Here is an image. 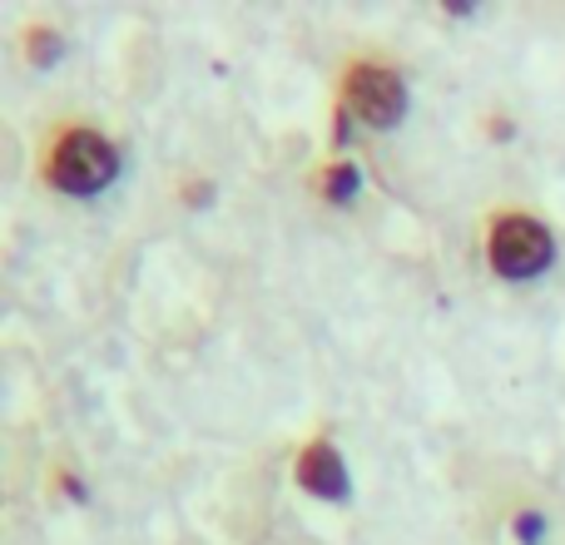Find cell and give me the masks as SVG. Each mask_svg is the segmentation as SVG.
Here are the masks:
<instances>
[{"label": "cell", "mask_w": 565, "mask_h": 545, "mask_svg": "<svg viewBox=\"0 0 565 545\" xmlns=\"http://www.w3.org/2000/svg\"><path fill=\"white\" fill-rule=\"evenodd\" d=\"M115 174H119V154L95 135V129H70V135L55 145V154H50V179H55V189L79 194V199L109 189Z\"/></svg>", "instance_id": "6da1fadb"}, {"label": "cell", "mask_w": 565, "mask_h": 545, "mask_svg": "<svg viewBox=\"0 0 565 545\" xmlns=\"http://www.w3.org/2000/svg\"><path fill=\"white\" fill-rule=\"evenodd\" d=\"M551 264H556V238L551 228H541L536 218L526 214H507L497 228H491V268L511 282L541 278Z\"/></svg>", "instance_id": "7a4b0ae2"}, {"label": "cell", "mask_w": 565, "mask_h": 545, "mask_svg": "<svg viewBox=\"0 0 565 545\" xmlns=\"http://www.w3.org/2000/svg\"><path fill=\"white\" fill-rule=\"evenodd\" d=\"M348 99H352L362 125H372V129H392L402 115H407V85H402V75H392V70H382V65L352 70Z\"/></svg>", "instance_id": "3957f363"}, {"label": "cell", "mask_w": 565, "mask_h": 545, "mask_svg": "<svg viewBox=\"0 0 565 545\" xmlns=\"http://www.w3.org/2000/svg\"><path fill=\"white\" fill-rule=\"evenodd\" d=\"M298 481L312 491V496H322V501H342V496H348V467H342V457L332 451V441H312V447L302 451Z\"/></svg>", "instance_id": "277c9868"}, {"label": "cell", "mask_w": 565, "mask_h": 545, "mask_svg": "<svg viewBox=\"0 0 565 545\" xmlns=\"http://www.w3.org/2000/svg\"><path fill=\"white\" fill-rule=\"evenodd\" d=\"M358 184H362V179H358V164H338V169L328 174V199H332V204H348V199L358 194Z\"/></svg>", "instance_id": "5b68a950"}, {"label": "cell", "mask_w": 565, "mask_h": 545, "mask_svg": "<svg viewBox=\"0 0 565 545\" xmlns=\"http://www.w3.org/2000/svg\"><path fill=\"white\" fill-rule=\"evenodd\" d=\"M516 536L526 541V545H536L541 536H546V516H536V511H526V516L516 521Z\"/></svg>", "instance_id": "8992f818"}]
</instances>
